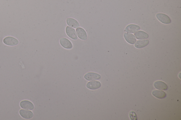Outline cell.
<instances>
[{"instance_id":"6da1fadb","label":"cell","mask_w":181,"mask_h":120,"mask_svg":"<svg viewBox=\"0 0 181 120\" xmlns=\"http://www.w3.org/2000/svg\"><path fill=\"white\" fill-rule=\"evenodd\" d=\"M3 41L5 44L9 46H16L18 45L19 43L16 38L10 36L5 38Z\"/></svg>"},{"instance_id":"7a4b0ae2","label":"cell","mask_w":181,"mask_h":120,"mask_svg":"<svg viewBox=\"0 0 181 120\" xmlns=\"http://www.w3.org/2000/svg\"><path fill=\"white\" fill-rule=\"evenodd\" d=\"M156 17L159 21L164 24H168L171 23L170 18L166 15L163 13H158L156 15Z\"/></svg>"},{"instance_id":"3957f363","label":"cell","mask_w":181,"mask_h":120,"mask_svg":"<svg viewBox=\"0 0 181 120\" xmlns=\"http://www.w3.org/2000/svg\"><path fill=\"white\" fill-rule=\"evenodd\" d=\"M84 78L88 81H94L100 79L101 76L97 73H88L84 76Z\"/></svg>"},{"instance_id":"277c9868","label":"cell","mask_w":181,"mask_h":120,"mask_svg":"<svg viewBox=\"0 0 181 120\" xmlns=\"http://www.w3.org/2000/svg\"><path fill=\"white\" fill-rule=\"evenodd\" d=\"M20 106L22 108L26 110H33L34 109V106L32 103L28 101H21Z\"/></svg>"},{"instance_id":"5b68a950","label":"cell","mask_w":181,"mask_h":120,"mask_svg":"<svg viewBox=\"0 0 181 120\" xmlns=\"http://www.w3.org/2000/svg\"><path fill=\"white\" fill-rule=\"evenodd\" d=\"M101 84L98 81H90L87 83L86 87L87 88L91 90H96L101 87Z\"/></svg>"},{"instance_id":"8992f818","label":"cell","mask_w":181,"mask_h":120,"mask_svg":"<svg viewBox=\"0 0 181 120\" xmlns=\"http://www.w3.org/2000/svg\"><path fill=\"white\" fill-rule=\"evenodd\" d=\"M154 85L158 90L165 91L168 90V87L165 83L162 81H157L155 82Z\"/></svg>"},{"instance_id":"52a82bcc","label":"cell","mask_w":181,"mask_h":120,"mask_svg":"<svg viewBox=\"0 0 181 120\" xmlns=\"http://www.w3.org/2000/svg\"><path fill=\"white\" fill-rule=\"evenodd\" d=\"M60 43L61 45L64 48L67 49H71L73 48V45L70 41L65 38H62L60 40Z\"/></svg>"},{"instance_id":"ba28073f","label":"cell","mask_w":181,"mask_h":120,"mask_svg":"<svg viewBox=\"0 0 181 120\" xmlns=\"http://www.w3.org/2000/svg\"><path fill=\"white\" fill-rule=\"evenodd\" d=\"M66 32L68 36L72 39L74 40L78 39V37L74 29L68 26L66 28Z\"/></svg>"},{"instance_id":"9c48e42d","label":"cell","mask_w":181,"mask_h":120,"mask_svg":"<svg viewBox=\"0 0 181 120\" xmlns=\"http://www.w3.org/2000/svg\"><path fill=\"white\" fill-rule=\"evenodd\" d=\"M19 113L21 116L24 119H30L34 116L33 112L30 111L21 110L20 111Z\"/></svg>"},{"instance_id":"30bf717a","label":"cell","mask_w":181,"mask_h":120,"mask_svg":"<svg viewBox=\"0 0 181 120\" xmlns=\"http://www.w3.org/2000/svg\"><path fill=\"white\" fill-rule=\"evenodd\" d=\"M78 37L83 40H86L87 39V36L86 32L81 27H79L76 29Z\"/></svg>"},{"instance_id":"8fae6325","label":"cell","mask_w":181,"mask_h":120,"mask_svg":"<svg viewBox=\"0 0 181 120\" xmlns=\"http://www.w3.org/2000/svg\"><path fill=\"white\" fill-rule=\"evenodd\" d=\"M140 29L139 26L134 24H131L127 26L125 29V31L127 33H134Z\"/></svg>"},{"instance_id":"7c38bea8","label":"cell","mask_w":181,"mask_h":120,"mask_svg":"<svg viewBox=\"0 0 181 120\" xmlns=\"http://www.w3.org/2000/svg\"><path fill=\"white\" fill-rule=\"evenodd\" d=\"M124 36L125 40L129 44H133L136 42V38L132 34L125 33Z\"/></svg>"},{"instance_id":"4fadbf2b","label":"cell","mask_w":181,"mask_h":120,"mask_svg":"<svg viewBox=\"0 0 181 120\" xmlns=\"http://www.w3.org/2000/svg\"><path fill=\"white\" fill-rule=\"evenodd\" d=\"M152 94L156 98L159 99H163L166 97L167 95L166 93L161 90H154L152 92Z\"/></svg>"},{"instance_id":"5bb4252c","label":"cell","mask_w":181,"mask_h":120,"mask_svg":"<svg viewBox=\"0 0 181 120\" xmlns=\"http://www.w3.org/2000/svg\"><path fill=\"white\" fill-rule=\"evenodd\" d=\"M67 24L74 28H78L80 27L79 23L76 19L72 18H68L67 19Z\"/></svg>"},{"instance_id":"9a60e30c","label":"cell","mask_w":181,"mask_h":120,"mask_svg":"<svg viewBox=\"0 0 181 120\" xmlns=\"http://www.w3.org/2000/svg\"><path fill=\"white\" fill-rule=\"evenodd\" d=\"M149 42V41L148 40H138L136 42L135 46L136 48H142L148 45Z\"/></svg>"},{"instance_id":"2e32d148","label":"cell","mask_w":181,"mask_h":120,"mask_svg":"<svg viewBox=\"0 0 181 120\" xmlns=\"http://www.w3.org/2000/svg\"><path fill=\"white\" fill-rule=\"evenodd\" d=\"M138 40L147 39L149 38V35L147 33L143 31H139L134 34Z\"/></svg>"},{"instance_id":"e0dca14e","label":"cell","mask_w":181,"mask_h":120,"mask_svg":"<svg viewBox=\"0 0 181 120\" xmlns=\"http://www.w3.org/2000/svg\"><path fill=\"white\" fill-rule=\"evenodd\" d=\"M130 117L132 120H137V116L135 112L133 111L130 112Z\"/></svg>"}]
</instances>
